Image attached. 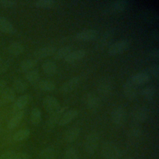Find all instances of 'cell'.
<instances>
[{
	"mask_svg": "<svg viewBox=\"0 0 159 159\" xmlns=\"http://www.w3.org/2000/svg\"><path fill=\"white\" fill-rule=\"evenodd\" d=\"M114 82L112 79L108 76L102 77L99 80L97 90L100 96L102 98L108 97L112 92Z\"/></svg>",
	"mask_w": 159,
	"mask_h": 159,
	"instance_id": "1",
	"label": "cell"
},
{
	"mask_svg": "<svg viewBox=\"0 0 159 159\" xmlns=\"http://www.w3.org/2000/svg\"><path fill=\"white\" fill-rule=\"evenodd\" d=\"M102 153L106 159H119L120 158V150L111 142H106L102 144Z\"/></svg>",
	"mask_w": 159,
	"mask_h": 159,
	"instance_id": "2",
	"label": "cell"
},
{
	"mask_svg": "<svg viewBox=\"0 0 159 159\" xmlns=\"http://www.w3.org/2000/svg\"><path fill=\"white\" fill-rule=\"evenodd\" d=\"M129 43L126 39H120L111 43L107 49V53L111 56H116L124 52L129 48Z\"/></svg>",
	"mask_w": 159,
	"mask_h": 159,
	"instance_id": "3",
	"label": "cell"
},
{
	"mask_svg": "<svg viewBox=\"0 0 159 159\" xmlns=\"http://www.w3.org/2000/svg\"><path fill=\"white\" fill-rule=\"evenodd\" d=\"M43 107L50 114L57 111L61 107L58 100L52 96H45L42 101Z\"/></svg>",
	"mask_w": 159,
	"mask_h": 159,
	"instance_id": "4",
	"label": "cell"
},
{
	"mask_svg": "<svg viewBox=\"0 0 159 159\" xmlns=\"http://www.w3.org/2000/svg\"><path fill=\"white\" fill-rule=\"evenodd\" d=\"M99 136L96 132H91L88 135L84 141V148L89 154H93L98 147Z\"/></svg>",
	"mask_w": 159,
	"mask_h": 159,
	"instance_id": "5",
	"label": "cell"
},
{
	"mask_svg": "<svg viewBox=\"0 0 159 159\" xmlns=\"http://www.w3.org/2000/svg\"><path fill=\"white\" fill-rule=\"evenodd\" d=\"M114 37V31L112 29L106 30L98 40L96 48L98 50H103L107 47H109L111 44V42Z\"/></svg>",
	"mask_w": 159,
	"mask_h": 159,
	"instance_id": "6",
	"label": "cell"
},
{
	"mask_svg": "<svg viewBox=\"0 0 159 159\" xmlns=\"http://www.w3.org/2000/svg\"><path fill=\"white\" fill-rule=\"evenodd\" d=\"M83 100L85 106L91 111L98 109L101 103L99 98L93 93H88L85 94Z\"/></svg>",
	"mask_w": 159,
	"mask_h": 159,
	"instance_id": "7",
	"label": "cell"
},
{
	"mask_svg": "<svg viewBox=\"0 0 159 159\" xmlns=\"http://www.w3.org/2000/svg\"><path fill=\"white\" fill-rule=\"evenodd\" d=\"M111 120L116 125H122L125 120L127 113L125 109L122 107H117L113 109L111 112Z\"/></svg>",
	"mask_w": 159,
	"mask_h": 159,
	"instance_id": "8",
	"label": "cell"
},
{
	"mask_svg": "<svg viewBox=\"0 0 159 159\" xmlns=\"http://www.w3.org/2000/svg\"><path fill=\"white\" fill-rule=\"evenodd\" d=\"M98 35V32L93 29H84L78 32L75 35V38L78 41L89 42L95 40Z\"/></svg>",
	"mask_w": 159,
	"mask_h": 159,
	"instance_id": "9",
	"label": "cell"
},
{
	"mask_svg": "<svg viewBox=\"0 0 159 159\" xmlns=\"http://www.w3.org/2000/svg\"><path fill=\"white\" fill-rule=\"evenodd\" d=\"M80 82V78L78 76L72 77L65 81L60 88V91L63 94L69 93L73 91L78 86Z\"/></svg>",
	"mask_w": 159,
	"mask_h": 159,
	"instance_id": "10",
	"label": "cell"
},
{
	"mask_svg": "<svg viewBox=\"0 0 159 159\" xmlns=\"http://www.w3.org/2000/svg\"><path fill=\"white\" fill-rule=\"evenodd\" d=\"M123 93L125 97L130 101L135 99L137 96V86L130 80L125 81L123 84Z\"/></svg>",
	"mask_w": 159,
	"mask_h": 159,
	"instance_id": "11",
	"label": "cell"
},
{
	"mask_svg": "<svg viewBox=\"0 0 159 159\" xmlns=\"http://www.w3.org/2000/svg\"><path fill=\"white\" fill-rule=\"evenodd\" d=\"M128 1L125 0H117L112 1L107 8V13L118 14L125 11L127 6Z\"/></svg>",
	"mask_w": 159,
	"mask_h": 159,
	"instance_id": "12",
	"label": "cell"
},
{
	"mask_svg": "<svg viewBox=\"0 0 159 159\" xmlns=\"http://www.w3.org/2000/svg\"><path fill=\"white\" fill-rule=\"evenodd\" d=\"M67 109V107H60L57 111L55 112L50 114V117L47 121L45 127L48 130L52 129L58 123V121L63 115V114L65 112L66 109Z\"/></svg>",
	"mask_w": 159,
	"mask_h": 159,
	"instance_id": "13",
	"label": "cell"
},
{
	"mask_svg": "<svg viewBox=\"0 0 159 159\" xmlns=\"http://www.w3.org/2000/svg\"><path fill=\"white\" fill-rule=\"evenodd\" d=\"M78 111L76 109H71L65 111L60 117L58 124L60 126H64L71 122L78 116Z\"/></svg>",
	"mask_w": 159,
	"mask_h": 159,
	"instance_id": "14",
	"label": "cell"
},
{
	"mask_svg": "<svg viewBox=\"0 0 159 159\" xmlns=\"http://www.w3.org/2000/svg\"><path fill=\"white\" fill-rule=\"evenodd\" d=\"M150 80V76L148 73L146 72H138L134 74L130 81L133 83L134 84L137 85H142L148 83Z\"/></svg>",
	"mask_w": 159,
	"mask_h": 159,
	"instance_id": "15",
	"label": "cell"
},
{
	"mask_svg": "<svg viewBox=\"0 0 159 159\" xmlns=\"http://www.w3.org/2000/svg\"><path fill=\"white\" fill-rule=\"evenodd\" d=\"M56 48L52 45H48L37 49L34 53L36 58H45L46 57L53 55L56 51Z\"/></svg>",
	"mask_w": 159,
	"mask_h": 159,
	"instance_id": "16",
	"label": "cell"
},
{
	"mask_svg": "<svg viewBox=\"0 0 159 159\" xmlns=\"http://www.w3.org/2000/svg\"><path fill=\"white\" fill-rule=\"evenodd\" d=\"M16 97V92L12 88H5L0 96V102L6 104L15 101Z\"/></svg>",
	"mask_w": 159,
	"mask_h": 159,
	"instance_id": "17",
	"label": "cell"
},
{
	"mask_svg": "<svg viewBox=\"0 0 159 159\" xmlns=\"http://www.w3.org/2000/svg\"><path fill=\"white\" fill-rule=\"evenodd\" d=\"M86 55V51L84 49H78L71 51L65 58L64 60L68 63L76 62L83 59Z\"/></svg>",
	"mask_w": 159,
	"mask_h": 159,
	"instance_id": "18",
	"label": "cell"
},
{
	"mask_svg": "<svg viewBox=\"0 0 159 159\" xmlns=\"http://www.w3.org/2000/svg\"><path fill=\"white\" fill-rule=\"evenodd\" d=\"M132 117L138 122H144L148 117V111L147 109L142 106H137L132 111Z\"/></svg>",
	"mask_w": 159,
	"mask_h": 159,
	"instance_id": "19",
	"label": "cell"
},
{
	"mask_svg": "<svg viewBox=\"0 0 159 159\" xmlns=\"http://www.w3.org/2000/svg\"><path fill=\"white\" fill-rule=\"evenodd\" d=\"M30 101V96L29 94H23L15 99L12 108L14 111L19 112L22 111V109L27 105Z\"/></svg>",
	"mask_w": 159,
	"mask_h": 159,
	"instance_id": "20",
	"label": "cell"
},
{
	"mask_svg": "<svg viewBox=\"0 0 159 159\" xmlns=\"http://www.w3.org/2000/svg\"><path fill=\"white\" fill-rule=\"evenodd\" d=\"M0 31L5 34H14L16 29L12 24L5 17L0 16Z\"/></svg>",
	"mask_w": 159,
	"mask_h": 159,
	"instance_id": "21",
	"label": "cell"
},
{
	"mask_svg": "<svg viewBox=\"0 0 159 159\" xmlns=\"http://www.w3.org/2000/svg\"><path fill=\"white\" fill-rule=\"evenodd\" d=\"M80 134V129L78 127H73L66 131L64 135V140L68 143L75 141Z\"/></svg>",
	"mask_w": 159,
	"mask_h": 159,
	"instance_id": "22",
	"label": "cell"
},
{
	"mask_svg": "<svg viewBox=\"0 0 159 159\" xmlns=\"http://www.w3.org/2000/svg\"><path fill=\"white\" fill-rule=\"evenodd\" d=\"M43 71L48 76H53L57 71V66L52 60H46L42 65Z\"/></svg>",
	"mask_w": 159,
	"mask_h": 159,
	"instance_id": "23",
	"label": "cell"
},
{
	"mask_svg": "<svg viewBox=\"0 0 159 159\" xmlns=\"http://www.w3.org/2000/svg\"><path fill=\"white\" fill-rule=\"evenodd\" d=\"M7 51L13 56H18L24 52V47L20 42H13L8 46Z\"/></svg>",
	"mask_w": 159,
	"mask_h": 159,
	"instance_id": "24",
	"label": "cell"
},
{
	"mask_svg": "<svg viewBox=\"0 0 159 159\" xmlns=\"http://www.w3.org/2000/svg\"><path fill=\"white\" fill-rule=\"evenodd\" d=\"M24 112L23 110L17 112L9 120L7 125V128L11 130L16 128L19 124V123L22 121L24 117Z\"/></svg>",
	"mask_w": 159,
	"mask_h": 159,
	"instance_id": "25",
	"label": "cell"
},
{
	"mask_svg": "<svg viewBox=\"0 0 159 159\" xmlns=\"http://www.w3.org/2000/svg\"><path fill=\"white\" fill-rule=\"evenodd\" d=\"M38 88L45 92H51L55 89V83L50 80H42L38 82Z\"/></svg>",
	"mask_w": 159,
	"mask_h": 159,
	"instance_id": "26",
	"label": "cell"
},
{
	"mask_svg": "<svg viewBox=\"0 0 159 159\" xmlns=\"http://www.w3.org/2000/svg\"><path fill=\"white\" fill-rule=\"evenodd\" d=\"M12 89L14 90V91L19 93H22L25 92L28 88L27 83L20 78H17L14 80L12 83Z\"/></svg>",
	"mask_w": 159,
	"mask_h": 159,
	"instance_id": "27",
	"label": "cell"
},
{
	"mask_svg": "<svg viewBox=\"0 0 159 159\" xmlns=\"http://www.w3.org/2000/svg\"><path fill=\"white\" fill-rule=\"evenodd\" d=\"M37 63V61L35 59H25L21 61V63L19 65V68L22 71L27 72L29 70H32L36 66Z\"/></svg>",
	"mask_w": 159,
	"mask_h": 159,
	"instance_id": "28",
	"label": "cell"
},
{
	"mask_svg": "<svg viewBox=\"0 0 159 159\" xmlns=\"http://www.w3.org/2000/svg\"><path fill=\"white\" fill-rule=\"evenodd\" d=\"M72 51V48L70 46L66 45L61 47L58 50H56L53 54V58L55 60L64 59Z\"/></svg>",
	"mask_w": 159,
	"mask_h": 159,
	"instance_id": "29",
	"label": "cell"
},
{
	"mask_svg": "<svg viewBox=\"0 0 159 159\" xmlns=\"http://www.w3.org/2000/svg\"><path fill=\"white\" fill-rule=\"evenodd\" d=\"M157 90L155 87L152 85H148L143 88L141 91L142 96L147 100H151L153 99L156 95Z\"/></svg>",
	"mask_w": 159,
	"mask_h": 159,
	"instance_id": "30",
	"label": "cell"
},
{
	"mask_svg": "<svg viewBox=\"0 0 159 159\" xmlns=\"http://www.w3.org/2000/svg\"><path fill=\"white\" fill-rule=\"evenodd\" d=\"M30 122L34 125H38L42 120V112L38 107H34L32 109L30 115Z\"/></svg>",
	"mask_w": 159,
	"mask_h": 159,
	"instance_id": "31",
	"label": "cell"
},
{
	"mask_svg": "<svg viewBox=\"0 0 159 159\" xmlns=\"http://www.w3.org/2000/svg\"><path fill=\"white\" fill-rule=\"evenodd\" d=\"M26 80L32 84H35L39 82L40 78V74L37 70H31L27 71L25 74Z\"/></svg>",
	"mask_w": 159,
	"mask_h": 159,
	"instance_id": "32",
	"label": "cell"
},
{
	"mask_svg": "<svg viewBox=\"0 0 159 159\" xmlns=\"http://www.w3.org/2000/svg\"><path fill=\"white\" fill-rule=\"evenodd\" d=\"M57 152L52 147H47L40 153V157L42 159H55L57 157Z\"/></svg>",
	"mask_w": 159,
	"mask_h": 159,
	"instance_id": "33",
	"label": "cell"
},
{
	"mask_svg": "<svg viewBox=\"0 0 159 159\" xmlns=\"http://www.w3.org/2000/svg\"><path fill=\"white\" fill-rule=\"evenodd\" d=\"M30 134V132L28 129H22L16 132L14 134L12 139L14 141H16V142L22 141L27 139L29 137Z\"/></svg>",
	"mask_w": 159,
	"mask_h": 159,
	"instance_id": "34",
	"label": "cell"
},
{
	"mask_svg": "<svg viewBox=\"0 0 159 159\" xmlns=\"http://www.w3.org/2000/svg\"><path fill=\"white\" fill-rule=\"evenodd\" d=\"M55 4V1L53 0H37L34 2V5L39 8H50Z\"/></svg>",
	"mask_w": 159,
	"mask_h": 159,
	"instance_id": "35",
	"label": "cell"
},
{
	"mask_svg": "<svg viewBox=\"0 0 159 159\" xmlns=\"http://www.w3.org/2000/svg\"><path fill=\"white\" fill-rule=\"evenodd\" d=\"M65 159H79L78 153L73 147L68 148L65 153Z\"/></svg>",
	"mask_w": 159,
	"mask_h": 159,
	"instance_id": "36",
	"label": "cell"
},
{
	"mask_svg": "<svg viewBox=\"0 0 159 159\" xmlns=\"http://www.w3.org/2000/svg\"><path fill=\"white\" fill-rule=\"evenodd\" d=\"M150 73L155 78L158 79L159 77V66L158 64H153L150 66L148 68Z\"/></svg>",
	"mask_w": 159,
	"mask_h": 159,
	"instance_id": "37",
	"label": "cell"
},
{
	"mask_svg": "<svg viewBox=\"0 0 159 159\" xmlns=\"http://www.w3.org/2000/svg\"><path fill=\"white\" fill-rule=\"evenodd\" d=\"M17 1L14 0H0V6L5 7H11L16 6Z\"/></svg>",
	"mask_w": 159,
	"mask_h": 159,
	"instance_id": "38",
	"label": "cell"
},
{
	"mask_svg": "<svg viewBox=\"0 0 159 159\" xmlns=\"http://www.w3.org/2000/svg\"><path fill=\"white\" fill-rule=\"evenodd\" d=\"M12 159H31V157L27 153L20 152L15 153Z\"/></svg>",
	"mask_w": 159,
	"mask_h": 159,
	"instance_id": "39",
	"label": "cell"
},
{
	"mask_svg": "<svg viewBox=\"0 0 159 159\" xmlns=\"http://www.w3.org/2000/svg\"><path fill=\"white\" fill-rule=\"evenodd\" d=\"M16 153L13 151H6L0 155V159H12Z\"/></svg>",
	"mask_w": 159,
	"mask_h": 159,
	"instance_id": "40",
	"label": "cell"
},
{
	"mask_svg": "<svg viewBox=\"0 0 159 159\" xmlns=\"http://www.w3.org/2000/svg\"><path fill=\"white\" fill-rule=\"evenodd\" d=\"M148 56L154 60H158L159 58V50L158 48H154L148 52Z\"/></svg>",
	"mask_w": 159,
	"mask_h": 159,
	"instance_id": "41",
	"label": "cell"
},
{
	"mask_svg": "<svg viewBox=\"0 0 159 159\" xmlns=\"http://www.w3.org/2000/svg\"><path fill=\"white\" fill-rule=\"evenodd\" d=\"M141 134V130L139 127H134L131 129L130 130V135L133 137H138Z\"/></svg>",
	"mask_w": 159,
	"mask_h": 159,
	"instance_id": "42",
	"label": "cell"
},
{
	"mask_svg": "<svg viewBox=\"0 0 159 159\" xmlns=\"http://www.w3.org/2000/svg\"><path fill=\"white\" fill-rule=\"evenodd\" d=\"M150 36L155 41H158L159 39V35H158V31L157 29H153L150 32Z\"/></svg>",
	"mask_w": 159,
	"mask_h": 159,
	"instance_id": "43",
	"label": "cell"
},
{
	"mask_svg": "<svg viewBox=\"0 0 159 159\" xmlns=\"http://www.w3.org/2000/svg\"><path fill=\"white\" fill-rule=\"evenodd\" d=\"M6 86V82L4 80H0V96L3 91V90L5 89Z\"/></svg>",
	"mask_w": 159,
	"mask_h": 159,
	"instance_id": "44",
	"label": "cell"
},
{
	"mask_svg": "<svg viewBox=\"0 0 159 159\" xmlns=\"http://www.w3.org/2000/svg\"><path fill=\"white\" fill-rule=\"evenodd\" d=\"M2 62H3V60H2V57H1V55H0V65H1V64Z\"/></svg>",
	"mask_w": 159,
	"mask_h": 159,
	"instance_id": "45",
	"label": "cell"
},
{
	"mask_svg": "<svg viewBox=\"0 0 159 159\" xmlns=\"http://www.w3.org/2000/svg\"><path fill=\"white\" fill-rule=\"evenodd\" d=\"M125 159H132V158H125Z\"/></svg>",
	"mask_w": 159,
	"mask_h": 159,
	"instance_id": "46",
	"label": "cell"
}]
</instances>
